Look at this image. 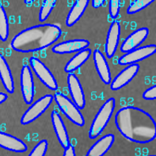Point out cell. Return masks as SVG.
<instances>
[{
  "label": "cell",
  "mask_w": 156,
  "mask_h": 156,
  "mask_svg": "<svg viewBox=\"0 0 156 156\" xmlns=\"http://www.w3.org/2000/svg\"><path fill=\"white\" fill-rule=\"evenodd\" d=\"M115 124L120 133L131 142L145 144L155 139V121L148 113L136 107L120 108L115 115Z\"/></svg>",
  "instance_id": "obj_1"
},
{
  "label": "cell",
  "mask_w": 156,
  "mask_h": 156,
  "mask_svg": "<svg viewBox=\"0 0 156 156\" xmlns=\"http://www.w3.org/2000/svg\"><path fill=\"white\" fill-rule=\"evenodd\" d=\"M62 35L58 25L43 24L21 31L11 40L13 50L21 53H32L46 49L55 43Z\"/></svg>",
  "instance_id": "obj_2"
},
{
  "label": "cell",
  "mask_w": 156,
  "mask_h": 156,
  "mask_svg": "<svg viewBox=\"0 0 156 156\" xmlns=\"http://www.w3.org/2000/svg\"><path fill=\"white\" fill-rule=\"evenodd\" d=\"M116 107V99L110 97L104 103L99 109L98 112L93 118L91 126L89 130V137L91 140L95 139L101 135L108 125L112 116L113 111Z\"/></svg>",
  "instance_id": "obj_3"
},
{
  "label": "cell",
  "mask_w": 156,
  "mask_h": 156,
  "mask_svg": "<svg viewBox=\"0 0 156 156\" xmlns=\"http://www.w3.org/2000/svg\"><path fill=\"white\" fill-rule=\"evenodd\" d=\"M53 98L61 112L63 113L70 122L79 127H83L85 126L83 115L79 109L74 105L72 101L70 100L67 95L61 92H56L53 95Z\"/></svg>",
  "instance_id": "obj_4"
},
{
  "label": "cell",
  "mask_w": 156,
  "mask_h": 156,
  "mask_svg": "<svg viewBox=\"0 0 156 156\" xmlns=\"http://www.w3.org/2000/svg\"><path fill=\"white\" fill-rule=\"evenodd\" d=\"M53 100V95L51 94L44 95V96L37 99L23 114L21 121H20L21 125L26 126L36 121L48 110Z\"/></svg>",
  "instance_id": "obj_5"
},
{
  "label": "cell",
  "mask_w": 156,
  "mask_h": 156,
  "mask_svg": "<svg viewBox=\"0 0 156 156\" xmlns=\"http://www.w3.org/2000/svg\"><path fill=\"white\" fill-rule=\"evenodd\" d=\"M29 62L30 69H32L35 75L42 82V84L51 91H55L58 89L59 86L55 76L40 59L36 57H31Z\"/></svg>",
  "instance_id": "obj_6"
},
{
  "label": "cell",
  "mask_w": 156,
  "mask_h": 156,
  "mask_svg": "<svg viewBox=\"0 0 156 156\" xmlns=\"http://www.w3.org/2000/svg\"><path fill=\"white\" fill-rule=\"evenodd\" d=\"M156 52L155 44H150L143 47H139L131 51L125 53L124 55L120 56L118 58V64L120 66H129L131 64H137L140 61L148 58L150 56L154 55Z\"/></svg>",
  "instance_id": "obj_7"
},
{
  "label": "cell",
  "mask_w": 156,
  "mask_h": 156,
  "mask_svg": "<svg viewBox=\"0 0 156 156\" xmlns=\"http://www.w3.org/2000/svg\"><path fill=\"white\" fill-rule=\"evenodd\" d=\"M22 97L27 105H30L35 95V84L32 70L28 65L23 66L20 76Z\"/></svg>",
  "instance_id": "obj_8"
},
{
  "label": "cell",
  "mask_w": 156,
  "mask_h": 156,
  "mask_svg": "<svg viewBox=\"0 0 156 156\" xmlns=\"http://www.w3.org/2000/svg\"><path fill=\"white\" fill-rule=\"evenodd\" d=\"M67 82L72 102L79 110L84 109L86 106V97L78 78L74 73H68Z\"/></svg>",
  "instance_id": "obj_9"
},
{
  "label": "cell",
  "mask_w": 156,
  "mask_h": 156,
  "mask_svg": "<svg viewBox=\"0 0 156 156\" xmlns=\"http://www.w3.org/2000/svg\"><path fill=\"white\" fill-rule=\"evenodd\" d=\"M89 40L77 39L63 41L59 44H56L51 48V51L58 55H65V54L78 53L80 51L89 48Z\"/></svg>",
  "instance_id": "obj_10"
},
{
  "label": "cell",
  "mask_w": 156,
  "mask_h": 156,
  "mask_svg": "<svg viewBox=\"0 0 156 156\" xmlns=\"http://www.w3.org/2000/svg\"><path fill=\"white\" fill-rule=\"evenodd\" d=\"M139 64H131L127 66L120 71L110 83V88L112 91H118L129 84L131 80L136 76L139 70Z\"/></svg>",
  "instance_id": "obj_11"
},
{
  "label": "cell",
  "mask_w": 156,
  "mask_h": 156,
  "mask_svg": "<svg viewBox=\"0 0 156 156\" xmlns=\"http://www.w3.org/2000/svg\"><path fill=\"white\" fill-rule=\"evenodd\" d=\"M120 36V25L117 21L111 23L105 44V54L108 58H112L117 50Z\"/></svg>",
  "instance_id": "obj_12"
},
{
  "label": "cell",
  "mask_w": 156,
  "mask_h": 156,
  "mask_svg": "<svg viewBox=\"0 0 156 156\" xmlns=\"http://www.w3.org/2000/svg\"><path fill=\"white\" fill-rule=\"evenodd\" d=\"M148 35L149 29L146 27L135 30L123 41L120 46V51L125 54L139 48L147 38Z\"/></svg>",
  "instance_id": "obj_13"
},
{
  "label": "cell",
  "mask_w": 156,
  "mask_h": 156,
  "mask_svg": "<svg viewBox=\"0 0 156 156\" xmlns=\"http://www.w3.org/2000/svg\"><path fill=\"white\" fill-rule=\"evenodd\" d=\"M92 55H93L94 66L99 77L104 84H109L112 81V77H111L110 68L107 62L106 58L105 57L104 54L99 50H94L93 52H92Z\"/></svg>",
  "instance_id": "obj_14"
},
{
  "label": "cell",
  "mask_w": 156,
  "mask_h": 156,
  "mask_svg": "<svg viewBox=\"0 0 156 156\" xmlns=\"http://www.w3.org/2000/svg\"><path fill=\"white\" fill-rule=\"evenodd\" d=\"M51 123L53 126L54 131L59 143L63 149L67 148L70 144L69 136L67 133V130L64 125L63 119L61 118L60 114L56 110H54L51 114Z\"/></svg>",
  "instance_id": "obj_15"
},
{
  "label": "cell",
  "mask_w": 156,
  "mask_h": 156,
  "mask_svg": "<svg viewBox=\"0 0 156 156\" xmlns=\"http://www.w3.org/2000/svg\"><path fill=\"white\" fill-rule=\"evenodd\" d=\"M0 147L15 153H24L28 150L26 144L21 139L0 131Z\"/></svg>",
  "instance_id": "obj_16"
},
{
  "label": "cell",
  "mask_w": 156,
  "mask_h": 156,
  "mask_svg": "<svg viewBox=\"0 0 156 156\" xmlns=\"http://www.w3.org/2000/svg\"><path fill=\"white\" fill-rule=\"evenodd\" d=\"M115 141L113 134H106L97 140L86 152V156H104L112 147Z\"/></svg>",
  "instance_id": "obj_17"
},
{
  "label": "cell",
  "mask_w": 156,
  "mask_h": 156,
  "mask_svg": "<svg viewBox=\"0 0 156 156\" xmlns=\"http://www.w3.org/2000/svg\"><path fill=\"white\" fill-rule=\"evenodd\" d=\"M89 3L88 0H77L74 1L72 6L66 18V25L67 27H72L79 21Z\"/></svg>",
  "instance_id": "obj_18"
},
{
  "label": "cell",
  "mask_w": 156,
  "mask_h": 156,
  "mask_svg": "<svg viewBox=\"0 0 156 156\" xmlns=\"http://www.w3.org/2000/svg\"><path fill=\"white\" fill-rule=\"evenodd\" d=\"M0 80L8 93L14 91V81L9 64L2 54H0Z\"/></svg>",
  "instance_id": "obj_19"
},
{
  "label": "cell",
  "mask_w": 156,
  "mask_h": 156,
  "mask_svg": "<svg viewBox=\"0 0 156 156\" xmlns=\"http://www.w3.org/2000/svg\"><path fill=\"white\" fill-rule=\"evenodd\" d=\"M91 55L92 50L89 48H85L78 53H75V55L66 64L64 71L67 73H73V72L82 66Z\"/></svg>",
  "instance_id": "obj_20"
},
{
  "label": "cell",
  "mask_w": 156,
  "mask_h": 156,
  "mask_svg": "<svg viewBox=\"0 0 156 156\" xmlns=\"http://www.w3.org/2000/svg\"><path fill=\"white\" fill-rule=\"evenodd\" d=\"M9 19L5 8L0 4V40L2 42L6 41L10 34Z\"/></svg>",
  "instance_id": "obj_21"
},
{
  "label": "cell",
  "mask_w": 156,
  "mask_h": 156,
  "mask_svg": "<svg viewBox=\"0 0 156 156\" xmlns=\"http://www.w3.org/2000/svg\"><path fill=\"white\" fill-rule=\"evenodd\" d=\"M55 0H44L42 2L40 6V12H39V21L40 22H44L48 19L51 13L52 12L55 6Z\"/></svg>",
  "instance_id": "obj_22"
},
{
  "label": "cell",
  "mask_w": 156,
  "mask_h": 156,
  "mask_svg": "<svg viewBox=\"0 0 156 156\" xmlns=\"http://www.w3.org/2000/svg\"><path fill=\"white\" fill-rule=\"evenodd\" d=\"M154 0H135L130 3L129 6L127 9V13L129 15H132L137 13L141 10H144L150 4L153 3Z\"/></svg>",
  "instance_id": "obj_23"
},
{
  "label": "cell",
  "mask_w": 156,
  "mask_h": 156,
  "mask_svg": "<svg viewBox=\"0 0 156 156\" xmlns=\"http://www.w3.org/2000/svg\"><path fill=\"white\" fill-rule=\"evenodd\" d=\"M48 143L47 140H41L36 144L29 153V156H45L48 151Z\"/></svg>",
  "instance_id": "obj_24"
},
{
  "label": "cell",
  "mask_w": 156,
  "mask_h": 156,
  "mask_svg": "<svg viewBox=\"0 0 156 156\" xmlns=\"http://www.w3.org/2000/svg\"><path fill=\"white\" fill-rule=\"evenodd\" d=\"M120 8V2L118 0H111L108 2V10L111 18L114 20L119 16Z\"/></svg>",
  "instance_id": "obj_25"
},
{
  "label": "cell",
  "mask_w": 156,
  "mask_h": 156,
  "mask_svg": "<svg viewBox=\"0 0 156 156\" xmlns=\"http://www.w3.org/2000/svg\"><path fill=\"white\" fill-rule=\"evenodd\" d=\"M143 98L146 100H154L156 99V86L153 85L145 90L143 93Z\"/></svg>",
  "instance_id": "obj_26"
},
{
  "label": "cell",
  "mask_w": 156,
  "mask_h": 156,
  "mask_svg": "<svg viewBox=\"0 0 156 156\" xmlns=\"http://www.w3.org/2000/svg\"><path fill=\"white\" fill-rule=\"evenodd\" d=\"M63 156H75V150L73 145L70 144L67 148L64 149Z\"/></svg>",
  "instance_id": "obj_27"
},
{
  "label": "cell",
  "mask_w": 156,
  "mask_h": 156,
  "mask_svg": "<svg viewBox=\"0 0 156 156\" xmlns=\"http://www.w3.org/2000/svg\"><path fill=\"white\" fill-rule=\"evenodd\" d=\"M105 2V0H93V1L91 2V4H92V6H93V8H96V9H97V8L102 6Z\"/></svg>",
  "instance_id": "obj_28"
},
{
  "label": "cell",
  "mask_w": 156,
  "mask_h": 156,
  "mask_svg": "<svg viewBox=\"0 0 156 156\" xmlns=\"http://www.w3.org/2000/svg\"><path fill=\"white\" fill-rule=\"evenodd\" d=\"M8 96L6 93H3V92H0V104L3 103L7 99Z\"/></svg>",
  "instance_id": "obj_29"
},
{
  "label": "cell",
  "mask_w": 156,
  "mask_h": 156,
  "mask_svg": "<svg viewBox=\"0 0 156 156\" xmlns=\"http://www.w3.org/2000/svg\"><path fill=\"white\" fill-rule=\"evenodd\" d=\"M147 156H156V155H154V154H153L152 155V154H151V155H147Z\"/></svg>",
  "instance_id": "obj_30"
}]
</instances>
